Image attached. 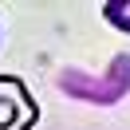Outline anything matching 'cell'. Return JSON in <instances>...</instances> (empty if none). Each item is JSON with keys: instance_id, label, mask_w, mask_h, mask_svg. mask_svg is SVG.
Instances as JSON below:
<instances>
[{"instance_id": "cell-1", "label": "cell", "mask_w": 130, "mask_h": 130, "mask_svg": "<svg viewBox=\"0 0 130 130\" xmlns=\"http://www.w3.org/2000/svg\"><path fill=\"white\" fill-rule=\"evenodd\" d=\"M36 99L12 75H0V130H28L36 122Z\"/></svg>"}, {"instance_id": "cell-2", "label": "cell", "mask_w": 130, "mask_h": 130, "mask_svg": "<svg viewBox=\"0 0 130 130\" xmlns=\"http://www.w3.org/2000/svg\"><path fill=\"white\" fill-rule=\"evenodd\" d=\"M106 16H110V24H118V28L130 32V0H114V4H106Z\"/></svg>"}]
</instances>
